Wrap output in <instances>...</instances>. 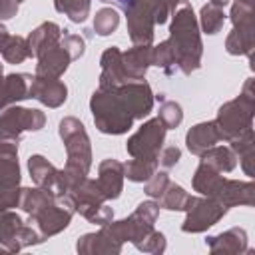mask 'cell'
Here are the masks:
<instances>
[{
  "label": "cell",
  "mask_w": 255,
  "mask_h": 255,
  "mask_svg": "<svg viewBox=\"0 0 255 255\" xmlns=\"http://www.w3.org/2000/svg\"><path fill=\"white\" fill-rule=\"evenodd\" d=\"M183 8L175 12L173 24H171V38L167 40L175 66L181 68L183 74H191L193 70L199 68V58H201V42L197 34V22L187 6V2H181Z\"/></svg>",
  "instance_id": "obj_1"
},
{
  "label": "cell",
  "mask_w": 255,
  "mask_h": 255,
  "mask_svg": "<svg viewBox=\"0 0 255 255\" xmlns=\"http://www.w3.org/2000/svg\"><path fill=\"white\" fill-rule=\"evenodd\" d=\"M60 135H62V139L66 143V149H68V165L62 171L66 193H68L88 173L92 155H90V143H88V135L84 131L82 122H78L74 118L62 120V124H60Z\"/></svg>",
  "instance_id": "obj_2"
},
{
  "label": "cell",
  "mask_w": 255,
  "mask_h": 255,
  "mask_svg": "<svg viewBox=\"0 0 255 255\" xmlns=\"http://www.w3.org/2000/svg\"><path fill=\"white\" fill-rule=\"evenodd\" d=\"M94 122L104 133H124L131 128L133 114L128 106L126 96L118 88H100L92 98Z\"/></svg>",
  "instance_id": "obj_3"
},
{
  "label": "cell",
  "mask_w": 255,
  "mask_h": 255,
  "mask_svg": "<svg viewBox=\"0 0 255 255\" xmlns=\"http://www.w3.org/2000/svg\"><path fill=\"white\" fill-rule=\"evenodd\" d=\"M181 0H133L128 10L129 36L133 44L149 46L153 38V24H163L175 4Z\"/></svg>",
  "instance_id": "obj_4"
},
{
  "label": "cell",
  "mask_w": 255,
  "mask_h": 255,
  "mask_svg": "<svg viewBox=\"0 0 255 255\" xmlns=\"http://www.w3.org/2000/svg\"><path fill=\"white\" fill-rule=\"evenodd\" d=\"M253 94H251V80L245 84V92L233 100L221 106L219 116L215 120V126L219 129L221 139H233L241 135L243 131L251 129V120H253Z\"/></svg>",
  "instance_id": "obj_5"
},
{
  "label": "cell",
  "mask_w": 255,
  "mask_h": 255,
  "mask_svg": "<svg viewBox=\"0 0 255 255\" xmlns=\"http://www.w3.org/2000/svg\"><path fill=\"white\" fill-rule=\"evenodd\" d=\"M231 16L235 28L227 38V52L249 56L253 50V2L237 0Z\"/></svg>",
  "instance_id": "obj_6"
},
{
  "label": "cell",
  "mask_w": 255,
  "mask_h": 255,
  "mask_svg": "<svg viewBox=\"0 0 255 255\" xmlns=\"http://www.w3.org/2000/svg\"><path fill=\"white\" fill-rule=\"evenodd\" d=\"M165 126L159 118L149 120L147 124H143L139 128V131L128 141V151L133 155V159L139 161H153L157 163V155H159V147L165 135Z\"/></svg>",
  "instance_id": "obj_7"
},
{
  "label": "cell",
  "mask_w": 255,
  "mask_h": 255,
  "mask_svg": "<svg viewBox=\"0 0 255 255\" xmlns=\"http://www.w3.org/2000/svg\"><path fill=\"white\" fill-rule=\"evenodd\" d=\"M44 126V114L40 110L10 108L0 114V141H18L22 129H40Z\"/></svg>",
  "instance_id": "obj_8"
},
{
  "label": "cell",
  "mask_w": 255,
  "mask_h": 255,
  "mask_svg": "<svg viewBox=\"0 0 255 255\" xmlns=\"http://www.w3.org/2000/svg\"><path fill=\"white\" fill-rule=\"evenodd\" d=\"M187 219L183 223V231H191V233H197V231H203L211 225H215L227 211V207L217 201V199H195L191 197L189 205H187Z\"/></svg>",
  "instance_id": "obj_9"
},
{
  "label": "cell",
  "mask_w": 255,
  "mask_h": 255,
  "mask_svg": "<svg viewBox=\"0 0 255 255\" xmlns=\"http://www.w3.org/2000/svg\"><path fill=\"white\" fill-rule=\"evenodd\" d=\"M66 86L62 82H58V78H42L36 76L32 80V88H30V98L40 100L42 104L50 106V108H58L62 102H66Z\"/></svg>",
  "instance_id": "obj_10"
},
{
  "label": "cell",
  "mask_w": 255,
  "mask_h": 255,
  "mask_svg": "<svg viewBox=\"0 0 255 255\" xmlns=\"http://www.w3.org/2000/svg\"><path fill=\"white\" fill-rule=\"evenodd\" d=\"M14 141H0V189L16 187L20 183V169Z\"/></svg>",
  "instance_id": "obj_11"
},
{
  "label": "cell",
  "mask_w": 255,
  "mask_h": 255,
  "mask_svg": "<svg viewBox=\"0 0 255 255\" xmlns=\"http://www.w3.org/2000/svg\"><path fill=\"white\" fill-rule=\"evenodd\" d=\"M122 175L124 167L122 163L108 159L100 165V177H98V189L102 191L104 199H116L122 191Z\"/></svg>",
  "instance_id": "obj_12"
},
{
  "label": "cell",
  "mask_w": 255,
  "mask_h": 255,
  "mask_svg": "<svg viewBox=\"0 0 255 255\" xmlns=\"http://www.w3.org/2000/svg\"><path fill=\"white\" fill-rule=\"evenodd\" d=\"M70 54L64 50V46H54L50 50H46L40 56V64L36 68L38 76L42 78H58L62 72H66L68 62H70Z\"/></svg>",
  "instance_id": "obj_13"
},
{
  "label": "cell",
  "mask_w": 255,
  "mask_h": 255,
  "mask_svg": "<svg viewBox=\"0 0 255 255\" xmlns=\"http://www.w3.org/2000/svg\"><path fill=\"white\" fill-rule=\"evenodd\" d=\"M149 64H151V50L147 46H135L133 50L122 54V68L128 80H141Z\"/></svg>",
  "instance_id": "obj_14"
},
{
  "label": "cell",
  "mask_w": 255,
  "mask_h": 255,
  "mask_svg": "<svg viewBox=\"0 0 255 255\" xmlns=\"http://www.w3.org/2000/svg\"><path fill=\"white\" fill-rule=\"evenodd\" d=\"M219 139H221V135H219V129H217L215 122L197 124V126L191 128L189 133H187V147H189L191 153L201 155L207 147H211V145L217 143Z\"/></svg>",
  "instance_id": "obj_15"
},
{
  "label": "cell",
  "mask_w": 255,
  "mask_h": 255,
  "mask_svg": "<svg viewBox=\"0 0 255 255\" xmlns=\"http://www.w3.org/2000/svg\"><path fill=\"white\" fill-rule=\"evenodd\" d=\"M58 38H60V28H58L54 22H46V24L38 26V28L30 34V42H28V44H30L32 54L40 58L46 50H50V48L56 46Z\"/></svg>",
  "instance_id": "obj_16"
},
{
  "label": "cell",
  "mask_w": 255,
  "mask_h": 255,
  "mask_svg": "<svg viewBox=\"0 0 255 255\" xmlns=\"http://www.w3.org/2000/svg\"><path fill=\"white\" fill-rule=\"evenodd\" d=\"M201 155H203L201 161L211 165V167H215L217 171H231L235 167V163H237L235 161V153L231 149H227V147H213L209 151H203Z\"/></svg>",
  "instance_id": "obj_17"
},
{
  "label": "cell",
  "mask_w": 255,
  "mask_h": 255,
  "mask_svg": "<svg viewBox=\"0 0 255 255\" xmlns=\"http://www.w3.org/2000/svg\"><path fill=\"white\" fill-rule=\"evenodd\" d=\"M159 197H161V207L165 209H187L191 201V197L179 185H173V183H167V187Z\"/></svg>",
  "instance_id": "obj_18"
},
{
  "label": "cell",
  "mask_w": 255,
  "mask_h": 255,
  "mask_svg": "<svg viewBox=\"0 0 255 255\" xmlns=\"http://www.w3.org/2000/svg\"><path fill=\"white\" fill-rule=\"evenodd\" d=\"M2 54H4V58H6L8 62L20 64V62L26 60L28 56H32V50H30V44H26L24 38H20V36L14 38V36H10L8 42H6V46H4V50H2Z\"/></svg>",
  "instance_id": "obj_19"
},
{
  "label": "cell",
  "mask_w": 255,
  "mask_h": 255,
  "mask_svg": "<svg viewBox=\"0 0 255 255\" xmlns=\"http://www.w3.org/2000/svg\"><path fill=\"white\" fill-rule=\"evenodd\" d=\"M225 22V14L221 12L219 6L215 4H207L201 8V26H203V32L205 34H215L221 30Z\"/></svg>",
  "instance_id": "obj_20"
},
{
  "label": "cell",
  "mask_w": 255,
  "mask_h": 255,
  "mask_svg": "<svg viewBox=\"0 0 255 255\" xmlns=\"http://www.w3.org/2000/svg\"><path fill=\"white\" fill-rule=\"evenodd\" d=\"M56 10L68 14L74 22H84L90 12V0H56Z\"/></svg>",
  "instance_id": "obj_21"
},
{
  "label": "cell",
  "mask_w": 255,
  "mask_h": 255,
  "mask_svg": "<svg viewBox=\"0 0 255 255\" xmlns=\"http://www.w3.org/2000/svg\"><path fill=\"white\" fill-rule=\"evenodd\" d=\"M118 24H120V16H118V12L112 10V8L100 10V12L96 14V18H94V30H96L100 36L112 34V32L118 28Z\"/></svg>",
  "instance_id": "obj_22"
},
{
  "label": "cell",
  "mask_w": 255,
  "mask_h": 255,
  "mask_svg": "<svg viewBox=\"0 0 255 255\" xmlns=\"http://www.w3.org/2000/svg\"><path fill=\"white\" fill-rule=\"evenodd\" d=\"M159 120L163 122L165 128H175V126H179V122L183 120V114H181L179 104H175V102H165L163 108L159 110Z\"/></svg>",
  "instance_id": "obj_23"
},
{
  "label": "cell",
  "mask_w": 255,
  "mask_h": 255,
  "mask_svg": "<svg viewBox=\"0 0 255 255\" xmlns=\"http://www.w3.org/2000/svg\"><path fill=\"white\" fill-rule=\"evenodd\" d=\"M167 183H169V179H167L165 173H155L153 179L145 185V193L151 195V197H159L163 193V189L167 187Z\"/></svg>",
  "instance_id": "obj_24"
},
{
  "label": "cell",
  "mask_w": 255,
  "mask_h": 255,
  "mask_svg": "<svg viewBox=\"0 0 255 255\" xmlns=\"http://www.w3.org/2000/svg\"><path fill=\"white\" fill-rule=\"evenodd\" d=\"M64 50L70 54L72 60H74V58H80V56L84 54V40L78 38V36L68 34V36H66V42H64Z\"/></svg>",
  "instance_id": "obj_25"
},
{
  "label": "cell",
  "mask_w": 255,
  "mask_h": 255,
  "mask_svg": "<svg viewBox=\"0 0 255 255\" xmlns=\"http://www.w3.org/2000/svg\"><path fill=\"white\" fill-rule=\"evenodd\" d=\"M179 155H181V153H179L177 147H173V145H171V147H165L163 153H161L159 163H161L163 167H173V165L179 161Z\"/></svg>",
  "instance_id": "obj_26"
},
{
  "label": "cell",
  "mask_w": 255,
  "mask_h": 255,
  "mask_svg": "<svg viewBox=\"0 0 255 255\" xmlns=\"http://www.w3.org/2000/svg\"><path fill=\"white\" fill-rule=\"evenodd\" d=\"M18 4L16 0H0V20H8L16 14Z\"/></svg>",
  "instance_id": "obj_27"
},
{
  "label": "cell",
  "mask_w": 255,
  "mask_h": 255,
  "mask_svg": "<svg viewBox=\"0 0 255 255\" xmlns=\"http://www.w3.org/2000/svg\"><path fill=\"white\" fill-rule=\"evenodd\" d=\"M102 2H110V4H116L118 8H122V10H129V6L133 4V0H102Z\"/></svg>",
  "instance_id": "obj_28"
},
{
  "label": "cell",
  "mask_w": 255,
  "mask_h": 255,
  "mask_svg": "<svg viewBox=\"0 0 255 255\" xmlns=\"http://www.w3.org/2000/svg\"><path fill=\"white\" fill-rule=\"evenodd\" d=\"M8 38H10V36H8V32H6V28H4L2 24H0V52L4 50V46H6Z\"/></svg>",
  "instance_id": "obj_29"
},
{
  "label": "cell",
  "mask_w": 255,
  "mask_h": 255,
  "mask_svg": "<svg viewBox=\"0 0 255 255\" xmlns=\"http://www.w3.org/2000/svg\"><path fill=\"white\" fill-rule=\"evenodd\" d=\"M227 2H229V0H211V4H215V6H219V8H221V6H225Z\"/></svg>",
  "instance_id": "obj_30"
},
{
  "label": "cell",
  "mask_w": 255,
  "mask_h": 255,
  "mask_svg": "<svg viewBox=\"0 0 255 255\" xmlns=\"http://www.w3.org/2000/svg\"><path fill=\"white\" fill-rule=\"evenodd\" d=\"M245 2H253V0H245Z\"/></svg>",
  "instance_id": "obj_31"
},
{
  "label": "cell",
  "mask_w": 255,
  "mask_h": 255,
  "mask_svg": "<svg viewBox=\"0 0 255 255\" xmlns=\"http://www.w3.org/2000/svg\"><path fill=\"white\" fill-rule=\"evenodd\" d=\"M16 2H22V0H16Z\"/></svg>",
  "instance_id": "obj_32"
}]
</instances>
